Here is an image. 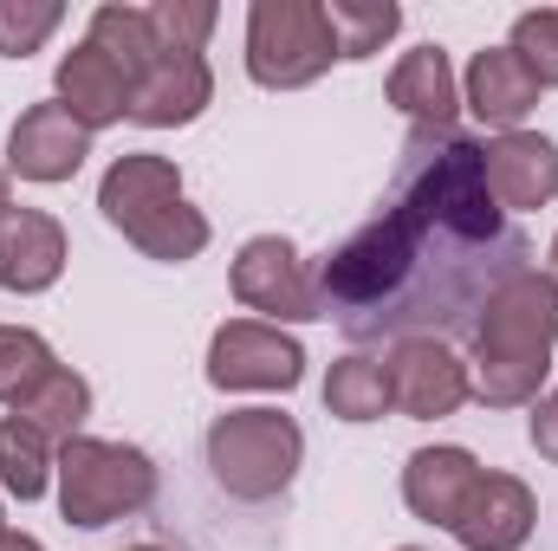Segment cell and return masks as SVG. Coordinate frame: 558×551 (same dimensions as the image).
Masks as SVG:
<instances>
[{
	"mask_svg": "<svg viewBox=\"0 0 558 551\" xmlns=\"http://www.w3.org/2000/svg\"><path fill=\"white\" fill-rule=\"evenodd\" d=\"M338 65L325 0H254L247 7V78L260 91H305Z\"/></svg>",
	"mask_w": 558,
	"mask_h": 551,
	"instance_id": "obj_6",
	"label": "cell"
},
{
	"mask_svg": "<svg viewBox=\"0 0 558 551\" xmlns=\"http://www.w3.org/2000/svg\"><path fill=\"white\" fill-rule=\"evenodd\" d=\"M59 105L98 137V131H111V124H124L131 118V72L111 59V52H98L92 39H78L65 59H59Z\"/></svg>",
	"mask_w": 558,
	"mask_h": 551,
	"instance_id": "obj_17",
	"label": "cell"
},
{
	"mask_svg": "<svg viewBox=\"0 0 558 551\" xmlns=\"http://www.w3.org/2000/svg\"><path fill=\"white\" fill-rule=\"evenodd\" d=\"M481 461L468 454V448H454V441H435V448H416L410 461H403V506L416 513L422 526H454L461 519V506H468V493L481 487Z\"/></svg>",
	"mask_w": 558,
	"mask_h": 551,
	"instance_id": "obj_15",
	"label": "cell"
},
{
	"mask_svg": "<svg viewBox=\"0 0 558 551\" xmlns=\"http://www.w3.org/2000/svg\"><path fill=\"white\" fill-rule=\"evenodd\" d=\"M558 351V285L553 273H513L468 331V377L487 409H533L546 396Z\"/></svg>",
	"mask_w": 558,
	"mask_h": 551,
	"instance_id": "obj_2",
	"label": "cell"
},
{
	"mask_svg": "<svg viewBox=\"0 0 558 551\" xmlns=\"http://www.w3.org/2000/svg\"><path fill=\"white\" fill-rule=\"evenodd\" d=\"M208 383L221 396H286L305 383V344L279 325H260V318H228L215 325L208 338Z\"/></svg>",
	"mask_w": 558,
	"mask_h": 551,
	"instance_id": "obj_7",
	"label": "cell"
},
{
	"mask_svg": "<svg viewBox=\"0 0 558 551\" xmlns=\"http://www.w3.org/2000/svg\"><path fill=\"white\" fill-rule=\"evenodd\" d=\"M52 467H59V441H46L20 415H0V493H13L20 506L46 500L52 493Z\"/></svg>",
	"mask_w": 558,
	"mask_h": 551,
	"instance_id": "obj_19",
	"label": "cell"
},
{
	"mask_svg": "<svg viewBox=\"0 0 558 551\" xmlns=\"http://www.w3.org/2000/svg\"><path fill=\"white\" fill-rule=\"evenodd\" d=\"M487 188L507 215L558 201V143L546 131H507L487 137Z\"/></svg>",
	"mask_w": 558,
	"mask_h": 551,
	"instance_id": "obj_16",
	"label": "cell"
},
{
	"mask_svg": "<svg viewBox=\"0 0 558 551\" xmlns=\"http://www.w3.org/2000/svg\"><path fill=\"white\" fill-rule=\"evenodd\" d=\"M124 551H162V546H124Z\"/></svg>",
	"mask_w": 558,
	"mask_h": 551,
	"instance_id": "obj_32",
	"label": "cell"
},
{
	"mask_svg": "<svg viewBox=\"0 0 558 551\" xmlns=\"http://www.w3.org/2000/svg\"><path fill=\"white\" fill-rule=\"evenodd\" d=\"M234 298L247 311H260V325H312L325 318L318 305V273L305 267V254L286 234H254L234 254Z\"/></svg>",
	"mask_w": 558,
	"mask_h": 551,
	"instance_id": "obj_8",
	"label": "cell"
},
{
	"mask_svg": "<svg viewBox=\"0 0 558 551\" xmlns=\"http://www.w3.org/2000/svg\"><path fill=\"white\" fill-rule=\"evenodd\" d=\"M59 370L52 344L26 325H0V409H20L46 377Z\"/></svg>",
	"mask_w": 558,
	"mask_h": 551,
	"instance_id": "obj_24",
	"label": "cell"
},
{
	"mask_svg": "<svg viewBox=\"0 0 558 551\" xmlns=\"http://www.w3.org/2000/svg\"><path fill=\"white\" fill-rule=\"evenodd\" d=\"M533 105H539V78L520 65L513 46H481L468 59V72H461V111H474L494 137L526 131Z\"/></svg>",
	"mask_w": 558,
	"mask_h": 551,
	"instance_id": "obj_12",
	"label": "cell"
},
{
	"mask_svg": "<svg viewBox=\"0 0 558 551\" xmlns=\"http://www.w3.org/2000/svg\"><path fill=\"white\" fill-rule=\"evenodd\" d=\"M59 0H0V59H26L59 33Z\"/></svg>",
	"mask_w": 558,
	"mask_h": 551,
	"instance_id": "obj_26",
	"label": "cell"
},
{
	"mask_svg": "<svg viewBox=\"0 0 558 551\" xmlns=\"http://www.w3.org/2000/svg\"><path fill=\"white\" fill-rule=\"evenodd\" d=\"M384 377H390V409L410 421H441L474 396L468 357L441 338H403L384 351Z\"/></svg>",
	"mask_w": 558,
	"mask_h": 551,
	"instance_id": "obj_9",
	"label": "cell"
},
{
	"mask_svg": "<svg viewBox=\"0 0 558 551\" xmlns=\"http://www.w3.org/2000/svg\"><path fill=\"white\" fill-rule=\"evenodd\" d=\"M507 46L520 52V65L539 78V91L558 85V7H526L507 33Z\"/></svg>",
	"mask_w": 558,
	"mask_h": 551,
	"instance_id": "obj_27",
	"label": "cell"
},
{
	"mask_svg": "<svg viewBox=\"0 0 558 551\" xmlns=\"http://www.w3.org/2000/svg\"><path fill=\"white\" fill-rule=\"evenodd\" d=\"M526 434H533V448H539V461H553L558 467V383L533 403V421H526Z\"/></svg>",
	"mask_w": 558,
	"mask_h": 551,
	"instance_id": "obj_28",
	"label": "cell"
},
{
	"mask_svg": "<svg viewBox=\"0 0 558 551\" xmlns=\"http://www.w3.org/2000/svg\"><path fill=\"white\" fill-rule=\"evenodd\" d=\"M384 91L410 118V131H454V118H461V78L441 46H410Z\"/></svg>",
	"mask_w": 558,
	"mask_h": 551,
	"instance_id": "obj_18",
	"label": "cell"
},
{
	"mask_svg": "<svg viewBox=\"0 0 558 551\" xmlns=\"http://www.w3.org/2000/svg\"><path fill=\"white\" fill-rule=\"evenodd\" d=\"M325 20H331V39H338V59H377L397 33H403V7L397 0H325Z\"/></svg>",
	"mask_w": 558,
	"mask_h": 551,
	"instance_id": "obj_20",
	"label": "cell"
},
{
	"mask_svg": "<svg viewBox=\"0 0 558 551\" xmlns=\"http://www.w3.org/2000/svg\"><path fill=\"white\" fill-rule=\"evenodd\" d=\"M539 526V500L520 474H481V487L468 493L461 519L448 526L461 551H520Z\"/></svg>",
	"mask_w": 558,
	"mask_h": 551,
	"instance_id": "obj_13",
	"label": "cell"
},
{
	"mask_svg": "<svg viewBox=\"0 0 558 551\" xmlns=\"http://www.w3.org/2000/svg\"><path fill=\"white\" fill-rule=\"evenodd\" d=\"M325 409L338 421H384L390 415V377L384 357H338L325 377Z\"/></svg>",
	"mask_w": 558,
	"mask_h": 551,
	"instance_id": "obj_23",
	"label": "cell"
},
{
	"mask_svg": "<svg viewBox=\"0 0 558 551\" xmlns=\"http://www.w3.org/2000/svg\"><path fill=\"white\" fill-rule=\"evenodd\" d=\"M7 415H20V421H33L46 441H72V434H85V415H92V383L78 377V370H52L20 409H7Z\"/></svg>",
	"mask_w": 558,
	"mask_h": 551,
	"instance_id": "obj_21",
	"label": "cell"
},
{
	"mask_svg": "<svg viewBox=\"0 0 558 551\" xmlns=\"http://www.w3.org/2000/svg\"><path fill=\"white\" fill-rule=\"evenodd\" d=\"M208 474L228 500L267 506L305 467V428L286 409H228L208 421Z\"/></svg>",
	"mask_w": 558,
	"mask_h": 551,
	"instance_id": "obj_5",
	"label": "cell"
},
{
	"mask_svg": "<svg viewBox=\"0 0 558 551\" xmlns=\"http://www.w3.org/2000/svg\"><path fill=\"white\" fill-rule=\"evenodd\" d=\"M215 105V72L202 52H156L149 72L131 85V124L143 131H182Z\"/></svg>",
	"mask_w": 558,
	"mask_h": 551,
	"instance_id": "obj_11",
	"label": "cell"
},
{
	"mask_svg": "<svg viewBox=\"0 0 558 551\" xmlns=\"http://www.w3.org/2000/svg\"><path fill=\"white\" fill-rule=\"evenodd\" d=\"M85 39H92L98 52H111V59L131 72V85L149 72V59L162 52V46H156V26H149V7H124V0H105V7L92 13Z\"/></svg>",
	"mask_w": 558,
	"mask_h": 551,
	"instance_id": "obj_22",
	"label": "cell"
},
{
	"mask_svg": "<svg viewBox=\"0 0 558 551\" xmlns=\"http://www.w3.org/2000/svg\"><path fill=\"white\" fill-rule=\"evenodd\" d=\"M98 215L137 247L143 260H162V267H182L208 247V215L189 208L182 195V169L156 149H131L105 169L98 182Z\"/></svg>",
	"mask_w": 558,
	"mask_h": 551,
	"instance_id": "obj_3",
	"label": "cell"
},
{
	"mask_svg": "<svg viewBox=\"0 0 558 551\" xmlns=\"http://www.w3.org/2000/svg\"><path fill=\"white\" fill-rule=\"evenodd\" d=\"M397 551H422V546H397Z\"/></svg>",
	"mask_w": 558,
	"mask_h": 551,
	"instance_id": "obj_33",
	"label": "cell"
},
{
	"mask_svg": "<svg viewBox=\"0 0 558 551\" xmlns=\"http://www.w3.org/2000/svg\"><path fill=\"white\" fill-rule=\"evenodd\" d=\"M149 26H156V46L162 52H208V39L221 26V7L215 0H156L149 7Z\"/></svg>",
	"mask_w": 558,
	"mask_h": 551,
	"instance_id": "obj_25",
	"label": "cell"
},
{
	"mask_svg": "<svg viewBox=\"0 0 558 551\" xmlns=\"http://www.w3.org/2000/svg\"><path fill=\"white\" fill-rule=\"evenodd\" d=\"M526 267L533 247L487 188V143L410 131L390 201L318 260V305L351 344H448Z\"/></svg>",
	"mask_w": 558,
	"mask_h": 551,
	"instance_id": "obj_1",
	"label": "cell"
},
{
	"mask_svg": "<svg viewBox=\"0 0 558 551\" xmlns=\"http://www.w3.org/2000/svg\"><path fill=\"white\" fill-rule=\"evenodd\" d=\"M52 493L65 526L98 532L143 513L156 500V461L131 441H105V434H72L59 441V467H52Z\"/></svg>",
	"mask_w": 558,
	"mask_h": 551,
	"instance_id": "obj_4",
	"label": "cell"
},
{
	"mask_svg": "<svg viewBox=\"0 0 558 551\" xmlns=\"http://www.w3.org/2000/svg\"><path fill=\"white\" fill-rule=\"evenodd\" d=\"M0 551H46V546H39L33 532H13V526H7V532H0Z\"/></svg>",
	"mask_w": 558,
	"mask_h": 551,
	"instance_id": "obj_29",
	"label": "cell"
},
{
	"mask_svg": "<svg viewBox=\"0 0 558 551\" xmlns=\"http://www.w3.org/2000/svg\"><path fill=\"white\" fill-rule=\"evenodd\" d=\"M65 260H72L65 228L46 208H7L0 215V292H20V298L52 292L65 279Z\"/></svg>",
	"mask_w": 558,
	"mask_h": 551,
	"instance_id": "obj_14",
	"label": "cell"
},
{
	"mask_svg": "<svg viewBox=\"0 0 558 551\" xmlns=\"http://www.w3.org/2000/svg\"><path fill=\"white\" fill-rule=\"evenodd\" d=\"M546 273H553V285H558V234H553V267H546Z\"/></svg>",
	"mask_w": 558,
	"mask_h": 551,
	"instance_id": "obj_31",
	"label": "cell"
},
{
	"mask_svg": "<svg viewBox=\"0 0 558 551\" xmlns=\"http://www.w3.org/2000/svg\"><path fill=\"white\" fill-rule=\"evenodd\" d=\"M0 532H7V513H0Z\"/></svg>",
	"mask_w": 558,
	"mask_h": 551,
	"instance_id": "obj_34",
	"label": "cell"
},
{
	"mask_svg": "<svg viewBox=\"0 0 558 551\" xmlns=\"http://www.w3.org/2000/svg\"><path fill=\"white\" fill-rule=\"evenodd\" d=\"M7 208H13V175L0 169V215H7Z\"/></svg>",
	"mask_w": 558,
	"mask_h": 551,
	"instance_id": "obj_30",
	"label": "cell"
},
{
	"mask_svg": "<svg viewBox=\"0 0 558 551\" xmlns=\"http://www.w3.org/2000/svg\"><path fill=\"white\" fill-rule=\"evenodd\" d=\"M85 156H92V131H85L59 98L26 105V111L13 118V131H7V175L39 182V188L72 182V175L85 169Z\"/></svg>",
	"mask_w": 558,
	"mask_h": 551,
	"instance_id": "obj_10",
	"label": "cell"
}]
</instances>
